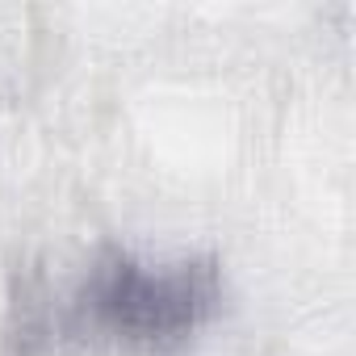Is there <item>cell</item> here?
<instances>
[{
  "mask_svg": "<svg viewBox=\"0 0 356 356\" xmlns=\"http://www.w3.org/2000/svg\"><path fill=\"white\" fill-rule=\"evenodd\" d=\"M218 306L214 264H138L118 256L92 268L80 310L97 331H109L126 343H168L197 331Z\"/></svg>",
  "mask_w": 356,
  "mask_h": 356,
  "instance_id": "6da1fadb",
  "label": "cell"
}]
</instances>
